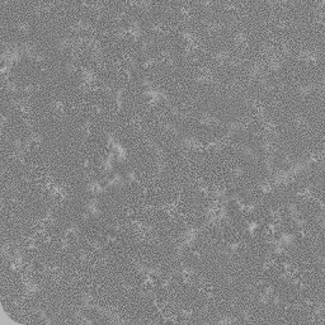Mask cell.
I'll list each match as a JSON object with an SVG mask.
<instances>
[{"label": "cell", "instance_id": "1", "mask_svg": "<svg viewBox=\"0 0 325 325\" xmlns=\"http://www.w3.org/2000/svg\"><path fill=\"white\" fill-rule=\"evenodd\" d=\"M201 123H205V124H213L215 123V118L212 116H209V114H203L201 117Z\"/></svg>", "mask_w": 325, "mask_h": 325}, {"label": "cell", "instance_id": "2", "mask_svg": "<svg viewBox=\"0 0 325 325\" xmlns=\"http://www.w3.org/2000/svg\"><path fill=\"white\" fill-rule=\"evenodd\" d=\"M244 154H245L246 156H249V158H251V159H253L254 156H255V151H254L253 149H250V148H245V149H244Z\"/></svg>", "mask_w": 325, "mask_h": 325}, {"label": "cell", "instance_id": "3", "mask_svg": "<svg viewBox=\"0 0 325 325\" xmlns=\"http://www.w3.org/2000/svg\"><path fill=\"white\" fill-rule=\"evenodd\" d=\"M78 233V229L75 226H70L67 230H66V236H70V235H76Z\"/></svg>", "mask_w": 325, "mask_h": 325}, {"label": "cell", "instance_id": "4", "mask_svg": "<svg viewBox=\"0 0 325 325\" xmlns=\"http://www.w3.org/2000/svg\"><path fill=\"white\" fill-rule=\"evenodd\" d=\"M239 249V245L236 244V243H234V244H230L229 245V253H235V251Z\"/></svg>", "mask_w": 325, "mask_h": 325}, {"label": "cell", "instance_id": "5", "mask_svg": "<svg viewBox=\"0 0 325 325\" xmlns=\"http://www.w3.org/2000/svg\"><path fill=\"white\" fill-rule=\"evenodd\" d=\"M243 172H244V170L242 169V168H236V169L234 170V175H235V177H240V175L243 174Z\"/></svg>", "mask_w": 325, "mask_h": 325}, {"label": "cell", "instance_id": "6", "mask_svg": "<svg viewBox=\"0 0 325 325\" xmlns=\"http://www.w3.org/2000/svg\"><path fill=\"white\" fill-rule=\"evenodd\" d=\"M127 178H128V181H135L136 179V175H135L133 172H130V173H127Z\"/></svg>", "mask_w": 325, "mask_h": 325}]
</instances>
